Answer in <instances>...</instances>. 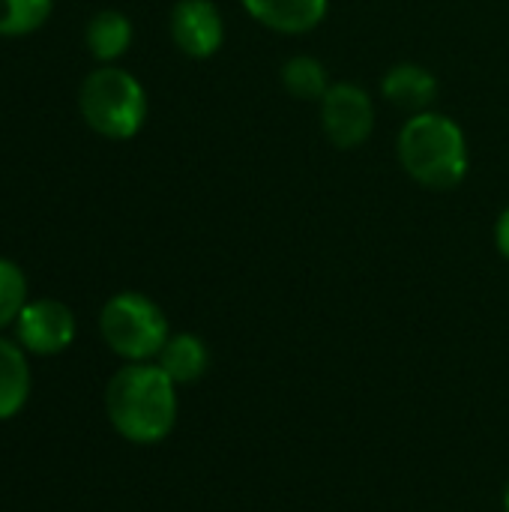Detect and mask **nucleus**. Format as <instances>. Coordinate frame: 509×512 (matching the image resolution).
Masks as SVG:
<instances>
[{"label":"nucleus","instance_id":"20e7f679","mask_svg":"<svg viewBox=\"0 0 509 512\" xmlns=\"http://www.w3.org/2000/svg\"><path fill=\"white\" fill-rule=\"evenodd\" d=\"M99 333L105 345L129 363H147L159 357L171 336L165 312L138 291H120L102 306Z\"/></svg>","mask_w":509,"mask_h":512},{"label":"nucleus","instance_id":"39448f33","mask_svg":"<svg viewBox=\"0 0 509 512\" xmlns=\"http://www.w3.org/2000/svg\"><path fill=\"white\" fill-rule=\"evenodd\" d=\"M321 126L327 138L342 150H351L369 141L375 129V105L369 93L351 81L330 84V90L321 99Z\"/></svg>","mask_w":509,"mask_h":512},{"label":"nucleus","instance_id":"423d86ee","mask_svg":"<svg viewBox=\"0 0 509 512\" xmlns=\"http://www.w3.org/2000/svg\"><path fill=\"white\" fill-rule=\"evenodd\" d=\"M15 339L24 351L39 357L63 354L75 339V315L66 303L51 297L27 300L15 321Z\"/></svg>","mask_w":509,"mask_h":512},{"label":"nucleus","instance_id":"9d476101","mask_svg":"<svg viewBox=\"0 0 509 512\" xmlns=\"http://www.w3.org/2000/svg\"><path fill=\"white\" fill-rule=\"evenodd\" d=\"M159 369L180 387V384H195L207 375L210 369V351L201 336L195 333H177L168 336L165 348L156 357Z\"/></svg>","mask_w":509,"mask_h":512},{"label":"nucleus","instance_id":"dca6fc26","mask_svg":"<svg viewBox=\"0 0 509 512\" xmlns=\"http://www.w3.org/2000/svg\"><path fill=\"white\" fill-rule=\"evenodd\" d=\"M495 246H498V252L509 261V207L498 216V225H495Z\"/></svg>","mask_w":509,"mask_h":512},{"label":"nucleus","instance_id":"7ed1b4c3","mask_svg":"<svg viewBox=\"0 0 509 512\" xmlns=\"http://www.w3.org/2000/svg\"><path fill=\"white\" fill-rule=\"evenodd\" d=\"M78 111L96 135L129 141L147 120V93L132 72L105 63L81 81Z\"/></svg>","mask_w":509,"mask_h":512},{"label":"nucleus","instance_id":"4468645a","mask_svg":"<svg viewBox=\"0 0 509 512\" xmlns=\"http://www.w3.org/2000/svg\"><path fill=\"white\" fill-rule=\"evenodd\" d=\"M54 0H0V36H30L45 27Z\"/></svg>","mask_w":509,"mask_h":512},{"label":"nucleus","instance_id":"ddd939ff","mask_svg":"<svg viewBox=\"0 0 509 512\" xmlns=\"http://www.w3.org/2000/svg\"><path fill=\"white\" fill-rule=\"evenodd\" d=\"M282 87L297 99L321 102L324 93L330 90V78H327V69L321 60H315L309 54H297L282 63Z\"/></svg>","mask_w":509,"mask_h":512},{"label":"nucleus","instance_id":"9b49d317","mask_svg":"<svg viewBox=\"0 0 509 512\" xmlns=\"http://www.w3.org/2000/svg\"><path fill=\"white\" fill-rule=\"evenodd\" d=\"M132 21L117 12V9H102L96 12L90 21H87V30H84V39H87V48L90 54L99 60V63H114L120 60L129 45H132Z\"/></svg>","mask_w":509,"mask_h":512},{"label":"nucleus","instance_id":"1a4fd4ad","mask_svg":"<svg viewBox=\"0 0 509 512\" xmlns=\"http://www.w3.org/2000/svg\"><path fill=\"white\" fill-rule=\"evenodd\" d=\"M381 90L384 96L402 108V111H411V114H420V111H432L429 105L435 102V93H438V81L435 75L420 66V63H399L393 66L384 81H381Z\"/></svg>","mask_w":509,"mask_h":512},{"label":"nucleus","instance_id":"f8f14e48","mask_svg":"<svg viewBox=\"0 0 509 512\" xmlns=\"http://www.w3.org/2000/svg\"><path fill=\"white\" fill-rule=\"evenodd\" d=\"M30 396V366L18 342L0 339V420L15 417Z\"/></svg>","mask_w":509,"mask_h":512},{"label":"nucleus","instance_id":"2eb2a0df","mask_svg":"<svg viewBox=\"0 0 509 512\" xmlns=\"http://www.w3.org/2000/svg\"><path fill=\"white\" fill-rule=\"evenodd\" d=\"M24 306H27V276L15 261L0 258V330L15 324Z\"/></svg>","mask_w":509,"mask_h":512},{"label":"nucleus","instance_id":"f03ea898","mask_svg":"<svg viewBox=\"0 0 509 512\" xmlns=\"http://www.w3.org/2000/svg\"><path fill=\"white\" fill-rule=\"evenodd\" d=\"M399 162L426 189H453L468 174V141L462 126L438 111L414 114L399 132Z\"/></svg>","mask_w":509,"mask_h":512},{"label":"nucleus","instance_id":"f3484780","mask_svg":"<svg viewBox=\"0 0 509 512\" xmlns=\"http://www.w3.org/2000/svg\"><path fill=\"white\" fill-rule=\"evenodd\" d=\"M504 510L509 512V483H507V492H504Z\"/></svg>","mask_w":509,"mask_h":512},{"label":"nucleus","instance_id":"0eeeda50","mask_svg":"<svg viewBox=\"0 0 509 512\" xmlns=\"http://www.w3.org/2000/svg\"><path fill=\"white\" fill-rule=\"evenodd\" d=\"M171 39L186 57H213L225 39L222 12L213 0H177L171 9Z\"/></svg>","mask_w":509,"mask_h":512},{"label":"nucleus","instance_id":"6e6552de","mask_svg":"<svg viewBox=\"0 0 509 512\" xmlns=\"http://www.w3.org/2000/svg\"><path fill=\"white\" fill-rule=\"evenodd\" d=\"M327 3L330 0H243L255 21L288 36L315 30L327 15Z\"/></svg>","mask_w":509,"mask_h":512},{"label":"nucleus","instance_id":"f257e3e1","mask_svg":"<svg viewBox=\"0 0 509 512\" xmlns=\"http://www.w3.org/2000/svg\"><path fill=\"white\" fill-rule=\"evenodd\" d=\"M105 414L132 444H159L177 423V384L150 363L123 366L105 387Z\"/></svg>","mask_w":509,"mask_h":512}]
</instances>
